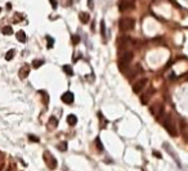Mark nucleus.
<instances>
[{
  "label": "nucleus",
  "instance_id": "nucleus-1",
  "mask_svg": "<svg viewBox=\"0 0 188 171\" xmlns=\"http://www.w3.org/2000/svg\"><path fill=\"white\" fill-rule=\"evenodd\" d=\"M162 126L165 127V130L170 134L171 136H177L178 130H177V125H175L174 120L171 118L170 115H166L164 118H162Z\"/></svg>",
  "mask_w": 188,
  "mask_h": 171
},
{
  "label": "nucleus",
  "instance_id": "nucleus-2",
  "mask_svg": "<svg viewBox=\"0 0 188 171\" xmlns=\"http://www.w3.org/2000/svg\"><path fill=\"white\" fill-rule=\"evenodd\" d=\"M135 27V21L134 18H121L120 21H118V28H120V31L122 32H128V31H131Z\"/></svg>",
  "mask_w": 188,
  "mask_h": 171
},
{
  "label": "nucleus",
  "instance_id": "nucleus-3",
  "mask_svg": "<svg viewBox=\"0 0 188 171\" xmlns=\"http://www.w3.org/2000/svg\"><path fill=\"white\" fill-rule=\"evenodd\" d=\"M133 57H134L133 52H130V50H125V52L121 54V57H120V62H118V64H120V68H121V70H126V67L130 64L131 60H133Z\"/></svg>",
  "mask_w": 188,
  "mask_h": 171
},
{
  "label": "nucleus",
  "instance_id": "nucleus-4",
  "mask_svg": "<svg viewBox=\"0 0 188 171\" xmlns=\"http://www.w3.org/2000/svg\"><path fill=\"white\" fill-rule=\"evenodd\" d=\"M44 161L47 162V166L51 169V170H54V169H57V160L49 153L48 151L44 152Z\"/></svg>",
  "mask_w": 188,
  "mask_h": 171
},
{
  "label": "nucleus",
  "instance_id": "nucleus-5",
  "mask_svg": "<svg viewBox=\"0 0 188 171\" xmlns=\"http://www.w3.org/2000/svg\"><path fill=\"white\" fill-rule=\"evenodd\" d=\"M164 149L167 152L169 155L171 156V158H173V160L175 161V163H177L179 167H182V165H180V160H179V157H178V155H177V152H175V151L173 149V147H171L170 144H169V143H164Z\"/></svg>",
  "mask_w": 188,
  "mask_h": 171
},
{
  "label": "nucleus",
  "instance_id": "nucleus-6",
  "mask_svg": "<svg viewBox=\"0 0 188 171\" xmlns=\"http://www.w3.org/2000/svg\"><path fill=\"white\" fill-rule=\"evenodd\" d=\"M149 111H151V113L155 116V117L160 118L162 116V112H164V107H162L161 103H153V104L149 107Z\"/></svg>",
  "mask_w": 188,
  "mask_h": 171
},
{
  "label": "nucleus",
  "instance_id": "nucleus-7",
  "mask_svg": "<svg viewBox=\"0 0 188 171\" xmlns=\"http://www.w3.org/2000/svg\"><path fill=\"white\" fill-rule=\"evenodd\" d=\"M147 82H148V80H147L146 77H145V78H141V80H138V81H135L134 85H133V93L139 94L141 91L143 90V88L146 86Z\"/></svg>",
  "mask_w": 188,
  "mask_h": 171
},
{
  "label": "nucleus",
  "instance_id": "nucleus-8",
  "mask_svg": "<svg viewBox=\"0 0 188 171\" xmlns=\"http://www.w3.org/2000/svg\"><path fill=\"white\" fill-rule=\"evenodd\" d=\"M134 8V0H121L118 4V9L120 12H126Z\"/></svg>",
  "mask_w": 188,
  "mask_h": 171
},
{
  "label": "nucleus",
  "instance_id": "nucleus-9",
  "mask_svg": "<svg viewBox=\"0 0 188 171\" xmlns=\"http://www.w3.org/2000/svg\"><path fill=\"white\" fill-rule=\"evenodd\" d=\"M61 99L63 103H66V104H72L73 100H75V96H73V93H71V91H66V93L62 94Z\"/></svg>",
  "mask_w": 188,
  "mask_h": 171
},
{
  "label": "nucleus",
  "instance_id": "nucleus-10",
  "mask_svg": "<svg viewBox=\"0 0 188 171\" xmlns=\"http://www.w3.org/2000/svg\"><path fill=\"white\" fill-rule=\"evenodd\" d=\"M152 94H153V89H152V88L147 89V90L145 91V93H143V95L141 96V102H142V104H147L148 100H149V98L152 96Z\"/></svg>",
  "mask_w": 188,
  "mask_h": 171
},
{
  "label": "nucleus",
  "instance_id": "nucleus-11",
  "mask_svg": "<svg viewBox=\"0 0 188 171\" xmlns=\"http://www.w3.org/2000/svg\"><path fill=\"white\" fill-rule=\"evenodd\" d=\"M28 75H30V66L24 64L20 70V72H18V76H20V78H26Z\"/></svg>",
  "mask_w": 188,
  "mask_h": 171
},
{
  "label": "nucleus",
  "instance_id": "nucleus-12",
  "mask_svg": "<svg viewBox=\"0 0 188 171\" xmlns=\"http://www.w3.org/2000/svg\"><path fill=\"white\" fill-rule=\"evenodd\" d=\"M57 126H58V120L54 116H51V118L48 120V129L54 130V129H57Z\"/></svg>",
  "mask_w": 188,
  "mask_h": 171
},
{
  "label": "nucleus",
  "instance_id": "nucleus-13",
  "mask_svg": "<svg viewBox=\"0 0 188 171\" xmlns=\"http://www.w3.org/2000/svg\"><path fill=\"white\" fill-rule=\"evenodd\" d=\"M67 124L70 126H75L77 124V117L75 115H68L67 116Z\"/></svg>",
  "mask_w": 188,
  "mask_h": 171
},
{
  "label": "nucleus",
  "instance_id": "nucleus-14",
  "mask_svg": "<svg viewBox=\"0 0 188 171\" xmlns=\"http://www.w3.org/2000/svg\"><path fill=\"white\" fill-rule=\"evenodd\" d=\"M79 18H80V21L85 24V23L89 22V20H90V16H89V13H86V12H81L80 16H79Z\"/></svg>",
  "mask_w": 188,
  "mask_h": 171
},
{
  "label": "nucleus",
  "instance_id": "nucleus-15",
  "mask_svg": "<svg viewBox=\"0 0 188 171\" xmlns=\"http://www.w3.org/2000/svg\"><path fill=\"white\" fill-rule=\"evenodd\" d=\"M17 39L18 41H21V42H26V34H24V31H22V30H20V31L17 32Z\"/></svg>",
  "mask_w": 188,
  "mask_h": 171
},
{
  "label": "nucleus",
  "instance_id": "nucleus-16",
  "mask_svg": "<svg viewBox=\"0 0 188 171\" xmlns=\"http://www.w3.org/2000/svg\"><path fill=\"white\" fill-rule=\"evenodd\" d=\"M62 68H63V71L66 72V75H68V76H72V75H73V70H72V67H71V66L65 64L63 67H62Z\"/></svg>",
  "mask_w": 188,
  "mask_h": 171
},
{
  "label": "nucleus",
  "instance_id": "nucleus-17",
  "mask_svg": "<svg viewBox=\"0 0 188 171\" xmlns=\"http://www.w3.org/2000/svg\"><path fill=\"white\" fill-rule=\"evenodd\" d=\"M14 54H16V50H14V49H12V50H9V52H8L7 54H5V59H7V60H10V59H13Z\"/></svg>",
  "mask_w": 188,
  "mask_h": 171
},
{
  "label": "nucleus",
  "instance_id": "nucleus-18",
  "mask_svg": "<svg viewBox=\"0 0 188 171\" xmlns=\"http://www.w3.org/2000/svg\"><path fill=\"white\" fill-rule=\"evenodd\" d=\"M129 41H130V38H128V36H125V38H122V39H120V45L122 46V48H125L128 44H129Z\"/></svg>",
  "mask_w": 188,
  "mask_h": 171
},
{
  "label": "nucleus",
  "instance_id": "nucleus-19",
  "mask_svg": "<svg viewBox=\"0 0 188 171\" xmlns=\"http://www.w3.org/2000/svg\"><path fill=\"white\" fill-rule=\"evenodd\" d=\"M3 34L4 35H12V34H13V28H12L10 26H5L3 28Z\"/></svg>",
  "mask_w": 188,
  "mask_h": 171
},
{
  "label": "nucleus",
  "instance_id": "nucleus-20",
  "mask_svg": "<svg viewBox=\"0 0 188 171\" xmlns=\"http://www.w3.org/2000/svg\"><path fill=\"white\" fill-rule=\"evenodd\" d=\"M43 60H39V59H35L34 60V63H32V67H34V68H39V67L40 66H43Z\"/></svg>",
  "mask_w": 188,
  "mask_h": 171
},
{
  "label": "nucleus",
  "instance_id": "nucleus-21",
  "mask_svg": "<svg viewBox=\"0 0 188 171\" xmlns=\"http://www.w3.org/2000/svg\"><path fill=\"white\" fill-rule=\"evenodd\" d=\"M101 34L103 38H106V23L104 21H101Z\"/></svg>",
  "mask_w": 188,
  "mask_h": 171
},
{
  "label": "nucleus",
  "instance_id": "nucleus-22",
  "mask_svg": "<svg viewBox=\"0 0 188 171\" xmlns=\"http://www.w3.org/2000/svg\"><path fill=\"white\" fill-rule=\"evenodd\" d=\"M39 93H40V95L43 96L44 103L47 104V103H48V94H47V91H45V90H41V91H39Z\"/></svg>",
  "mask_w": 188,
  "mask_h": 171
},
{
  "label": "nucleus",
  "instance_id": "nucleus-23",
  "mask_svg": "<svg viewBox=\"0 0 188 171\" xmlns=\"http://www.w3.org/2000/svg\"><path fill=\"white\" fill-rule=\"evenodd\" d=\"M58 149L59 151H62V152H65V151H67V143H61L59 145H58Z\"/></svg>",
  "mask_w": 188,
  "mask_h": 171
},
{
  "label": "nucleus",
  "instance_id": "nucleus-24",
  "mask_svg": "<svg viewBox=\"0 0 188 171\" xmlns=\"http://www.w3.org/2000/svg\"><path fill=\"white\" fill-rule=\"evenodd\" d=\"M28 139L31 140V142H35V143H39V142H40V139H39V138L35 136V135H31V134L28 135Z\"/></svg>",
  "mask_w": 188,
  "mask_h": 171
},
{
  "label": "nucleus",
  "instance_id": "nucleus-25",
  "mask_svg": "<svg viewBox=\"0 0 188 171\" xmlns=\"http://www.w3.org/2000/svg\"><path fill=\"white\" fill-rule=\"evenodd\" d=\"M96 143H97V148H98L99 151H103V145H102V143H101V139H99V138H97Z\"/></svg>",
  "mask_w": 188,
  "mask_h": 171
},
{
  "label": "nucleus",
  "instance_id": "nucleus-26",
  "mask_svg": "<svg viewBox=\"0 0 188 171\" xmlns=\"http://www.w3.org/2000/svg\"><path fill=\"white\" fill-rule=\"evenodd\" d=\"M47 40H48V48H52V46H53V41H54V39L51 38V36H47Z\"/></svg>",
  "mask_w": 188,
  "mask_h": 171
},
{
  "label": "nucleus",
  "instance_id": "nucleus-27",
  "mask_svg": "<svg viewBox=\"0 0 188 171\" xmlns=\"http://www.w3.org/2000/svg\"><path fill=\"white\" fill-rule=\"evenodd\" d=\"M79 41H80V38H79V36H77V35H72V42H73V44H75V45L79 44Z\"/></svg>",
  "mask_w": 188,
  "mask_h": 171
},
{
  "label": "nucleus",
  "instance_id": "nucleus-28",
  "mask_svg": "<svg viewBox=\"0 0 188 171\" xmlns=\"http://www.w3.org/2000/svg\"><path fill=\"white\" fill-rule=\"evenodd\" d=\"M51 3H52V7H53V9H57V0H51Z\"/></svg>",
  "mask_w": 188,
  "mask_h": 171
},
{
  "label": "nucleus",
  "instance_id": "nucleus-29",
  "mask_svg": "<svg viewBox=\"0 0 188 171\" xmlns=\"http://www.w3.org/2000/svg\"><path fill=\"white\" fill-rule=\"evenodd\" d=\"M88 7H89L90 9H93V7H94V3H93V0H88Z\"/></svg>",
  "mask_w": 188,
  "mask_h": 171
},
{
  "label": "nucleus",
  "instance_id": "nucleus-30",
  "mask_svg": "<svg viewBox=\"0 0 188 171\" xmlns=\"http://www.w3.org/2000/svg\"><path fill=\"white\" fill-rule=\"evenodd\" d=\"M153 156H155V157H157V158H161V155L157 151H153Z\"/></svg>",
  "mask_w": 188,
  "mask_h": 171
},
{
  "label": "nucleus",
  "instance_id": "nucleus-31",
  "mask_svg": "<svg viewBox=\"0 0 188 171\" xmlns=\"http://www.w3.org/2000/svg\"><path fill=\"white\" fill-rule=\"evenodd\" d=\"M184 80H188V73H187V75L184 76Z\"/></svg>",
  "mask_w": 188,
  "mask_h": 171
},
{
  "label": "nucleus",
  "instance_id": "nucleus-32",
  "mask_svg": "<svg viewBox=\"0 0 188 171\" xmlns=\"http://www.w3.org/2000/svg\"><path fill=\"white\" fill-rule=\"evenodd\" d=\"M5 171H10V169H7V170H5Z\"/></svg>",
  "mask_w": 188,
  "mask_h": 171
},
{
  "label": "nucleus",
  "instance_id": "nucleus-33",
  "mask_svg": "<svg viewBox=\"0 0 188 171\" xmlns=\"http://www.w3.org/2000/svg\"><path fill=\"white\" fill-rule=\"evenodd\" d=\"M0 13H2V8H0Z\"/></svg>",
  "mask_w": 188,
  "mask_h": 171
}]
</instances>
